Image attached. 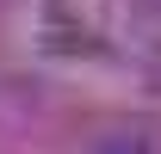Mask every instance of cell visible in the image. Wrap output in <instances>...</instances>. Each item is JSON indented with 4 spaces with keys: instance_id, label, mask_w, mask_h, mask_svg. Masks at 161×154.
<instances>
[{
    "instance_id": "6da1fadb",
    "label": "cell",
    "mask_w": 161,
    "mask_h": 154,
    "mask_svg": "<svg viewBox=\"0 0 161 154\" xmlns=\"http://www.w3.org/2000/svg\"><path fill=\"white\" fill-rule=\"evenodd\" d=\"M93 154H155V148H149L142 136H105V142H99Z\"/></svg>"
}]
</instances>
